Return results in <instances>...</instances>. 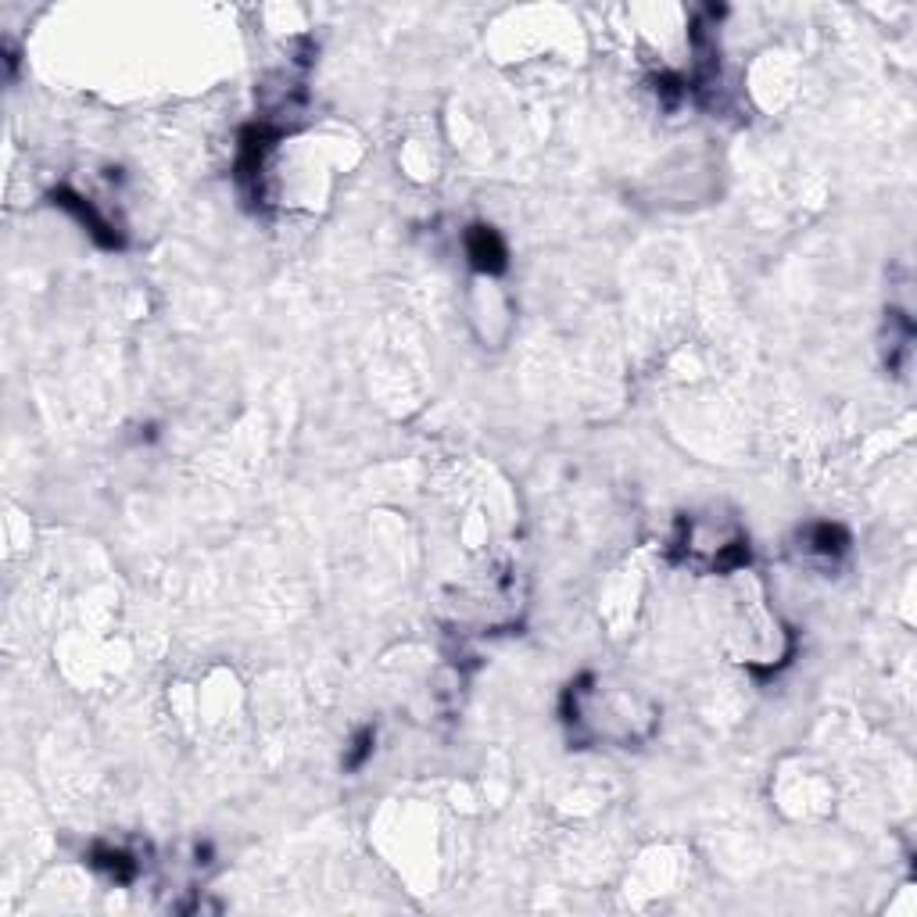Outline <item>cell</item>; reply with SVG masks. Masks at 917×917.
<instances>
[{"mask_svg": "<svg viewBox=\"0 0 917 917\" xmlns=\"http://www.w3.org/2000/svg\"><path fill=\"white\" fill-rule=\"evenodd\" d=\"M562 714H567L570 735L578 742H617L631 745L649 739L656 731V706L631 699V692L609 689L598 678L584 674L567 689L562 699Z\"/></svg>", "mask_w": 917, "mask_h": 917, "instance_id": "1", "label": "cell"}, {"mask_svg": "<svg viewBox=\"0 0 917 917\" xmlns=\"http://www.w3.org/2000/svg\"><path fill=\"white\" fill-rule=\"evenodd\" d=\"M54 201H58L61 208H69V212H76V215H79V223L90 230V237L101 240L104 248H122V237L112 230V223L97 215V208H94L87 198H79V194H72V190L61 187V190H54Z\"/></svg>", "mask_w": 917, "mask_h": 917, "instance_id": "4", "label": "cell"}, {"mask_svg": "<svg viewBox=\"0 0 917 917\" xmlns=\"http://www.w3.org/2000/svg\"><path fill=\"white\" fill-rule=\"evenodd\" d=\"M850 548V534L839 523H814L803 531V553L806 556H821L825 562H835Z\"/></svg>", "mask_w": 917, "mask_h": 917, "instance_id": "5", "label": "cell"}, {"mask_svg": "<svg viewBox=\"0 0 917 917\" xmlns=\"http://www.w3.org/2000/svg\"><path fill=\"white\" fill-rule=\"evenodd\" d=\"M670 556L703 573H731L749 562V537L731 517L692 512V517L678 520V531L670 537Z\"/></svg>", "mask_w": 917, "mask_h": 917, "instance_id": "2", "label": "cell"}, {"mask_svg": "<svg viewBox=\"0 0 917 917\" xmlns=\"http://www.w3.org/2000/svg\"><path fill=\"white\" fill-rule=\"evenodd\" d=\"M373 742H376V731H373V728H362L359 735H356V742H351L348 756H345V767H348V770L362 767V764H365V756L373 753Z\"/></svg>", "mask_w": 917, "mask_h": 917, "instance_id": "7", "label": "cell"}, {"mask_svg": "<svg viewBox=\"0 0 917 917\" xmlns=\"http://www.w3.org/2000/svg\"><path fill=\"white\" fill-rule=\"evenodd\" d=\"M90 864L101 867V871H108V875L115 878V882H129V878L137 875V860H133L129 853L112 850V846H94Z\"/></svg>", "mask_w": 917, "mask_h": 917, "instance_id": "6", "label": "cell"}, {"mask_svg": "<svg viewBox=\"0 0 917 917\" xmlns=\"http://www.w3.org/2000/svg\"><path fill=\"white\" fill-rule=\"evenodd\" d=\"M467 255H470L473 269H481V273H487V276H498L509 265L506 240L498 237L492 226H484V223L467 230Z\"/></svg>", "mask_w": 917, "mask_h": 917, "instance_id": "3", "label": "cell"}]
</instances>
